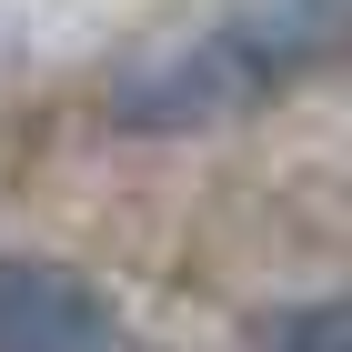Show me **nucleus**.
Instances as JSON below:
<instances>
[{
    "label": "nucleus",
    "mask_w": 352,
    "mask_h": 352,
    "mask_svg": "<svg viewBox=\"0 0 352 352\" xmlns=\"http://www.w3.org/2000/svg\"><path fill=\"white\" fill-rule=\"evenodd\" d=\"M232 352H352V292H342V302H282V312H252Z\"/></svg>",
    "instance_id": "3"
},
{
    "label": "nucleus",
    "mask_w": 352,
    "mask_h": 352,
    "mask_svg": "<svg viewBox=\"0 0 352 352\" xmlns=\"http://www.w3.org/2000/svg\"><path fill=\"white\" fill-rule=\"evenodd\" d=\"M352 41V0H221L201 21L141 41L111 71V121L121 131H212L242 111L282 101Z\"/></svg>",
    "instance_id": "1"
},
{
    "label": "nucleus",
    "mask_w": 352,
    "mask_h": 352,
    "mask_svg": "<svg viewBox=\"0 0 352 352\" xmlns=\"http://www.w3.org/2000/svg\"><path fill=\"white\" fill-rule=\"evenodd\" d=\"M0 352H131V322L91 272L0 252Z\"/></svg>",
    "instance_id": "2"
}]
</instances>
